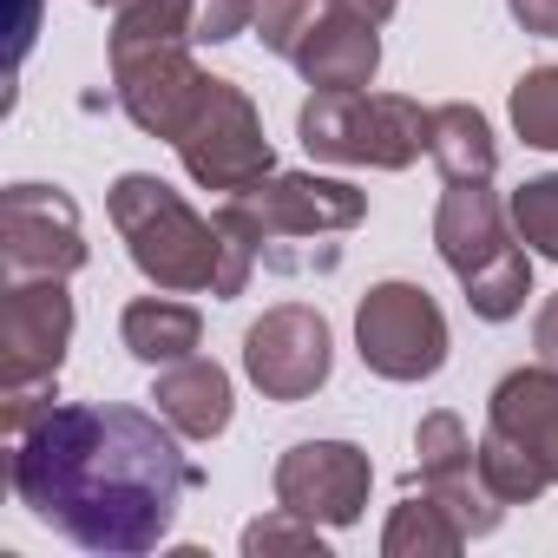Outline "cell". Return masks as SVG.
<instances>
[{
    "label": "cell",
    "instance_id": "2",
    "mask_svg": "<svg viewBox=\"0 0 558 558\" xmlns=\"http://www.w3.org/2000/svg\"><path fill=\"white\" fill-rule=\"evenodd\" d=\"M132 263L145 283L171 290V296H243L250 290V269H256V250L243 236H230L217 217H197L165 178L151 171H125L106 197Z\"/></svg>",
    "mask_w": 558,
    "mask_h": 558
},
{
    "label": "cell",
    "instance_id": "10",
    "mask_svg": "<svg viewBox=\"0 0 558 558\" xmlns=\"http://www.w3.org/2000/svg\"><path fill=\"white\" fill-rule=\"evenodd\" d=\"M86 223L60 184H8L0 191V269L8 283L86 269Z\"/></svg>",
    "mask_w": 558,
    "mask_h": 558
},
{
    "label": "cell",
    "instance_id": "12",
    "mask_svg": "<svg viewBox=\"0 0 558 558\" xmlns=\"http://www.w3.org/2000/svg\"><path fill=\"white\" fill-rule=\"evenodd\" d=\"M375 466L355 440H303L276 460V506H290L316 525H355L368 506Z\"/></svg>",
    "mask_w": 558,
    "mask_h": 558
},
{
    "label": "cell",
    "instance_id": "27",
    "mask_svg": "<svg viewBox=\"0 0 558 558\" xmlns=\"http://www.w3.org/2000/svg\"><path fill=\"white\" fill-rule=\"evenodd\" d=\"M532 349H538L545 368H558V296L538 310V323H532Z\"/></svg>",
    "mask_w": 558,
    "mask_h": 558
},
{
    "label": "cell",
    "instance_id": "14",
    "mask_svg": "<svg viewBox=\"0 0 558 558\" xmlns=\"http://www.w3.org/2000/svg\"><path fill=\"white\" fill-rule=\"evenodd\" d=\"M290 66L316 86V93H349V86H368L381 73V34L342 8H329L310 21V34L290 47Z\"/></svg>",
    "mask_w": 558,
    "mask_h": 558
},
{
    "label": "cell",
    "instance_id": "22",
    "mask_svg": "<svg viewBox=\"0 0 558 558\" xmlns=\"http://www.w3.org/2000/svg\"><path fill=\"white\" fill-rule=\"evenodd\" d=\"M506 210H512L519 243H525L532 256H551V263H558V171H545V178L519 184Z\"/></svg>",
    "mask_w": 558,
    "mask_h": 558
},
{
    "label": "cell",
    "instance_id": "13",
    "mask_svg": "<svg viewBox=\"0 0 558 558\" xmlns=\"http://www.w3.org/2000/svg\"><path fill=\"white\" fill-rule=\"evenodd\" d=\"M414 453H421V493H434L460 525H466V538H486L499 519H506V506L486 493V480H480V447L466 440V427H460V414H427L421 427H414Z\"/></svg>",
    "mask_w": 558,
    "mask_h": 558
},
{
    "label": "cell",
    "instance_id": "29",
    "mask_svg": "<svg viewBox=\"0 0 558 558\" xmlns=\"http://www.w3.org/2000/svg\"><path fill=\"white\" fill-rule=\"evenodd\" d=\"M93 8H125V0H93Z\"/></svg>",
    "mask_w": 558,
    "mask_h": 558
},
{
    "label": "cell",
    "instance_id": "7",
    "mask_svg": "<svg viewBox=\"0 0 558 558\" xmlns=\"http://www.w3.org/2000/svg\"><path fill=\"white\" fill-rule=\"evenodd\" d=\"M355 349L381 381H427L447 362V316L421 283H375L355 310Z\"/></svg>",
    "mask_w": 558,
    "mask_h": 558
},
{
    "label": "cell",
    "instance_id": "28",
    "mask_svg": "<svg viewBox=\"0 0 558 558\" xmlns=\"http://www.w3.org/2000/svg\"><path fill=\"white\" fill-rule=\"evenodd\" d=\"M329 8H342V14H355V21H368V27H381V21H395L401 0H329Z\"/></svg>",
    "mask_w": 558,
    "mask_h": 558
},
{
    "label": "cell",
    "instance_id": "16",
    "mask_svg": "<svg viewBox=\"0 0 558 558\" xmlns=\"http://www.w3.org/2000/svg\"><path fill=\"white\" fill-rule=\"evenodd\" d=\"M151 401H158V414H165L184 440H217V434L230 427V375H223L217 362H204V355H184V362L158 368Z\"/></svg>",
    "mask_w": 558,
    "mask_h": 558
},
{
    "label": "cell",
    "instance_id": "18",
    "mask_svg": "<svg viewBox=\"0 0 558 558\" xmlns=\"http://www.w3.org/2000/svg\"><path fill=\"white\" fill-rule=\"evenodd\" d=\"M427 158L447 171V184L460 178H493L499 171V145H493V125L480 106H434L427 112Z\"/></svg>",
    "mask_w": 558,
    "mask_h": 558
},
{
    "label": "cell",
    "instance_id": "3",
    "mask_svg": "<svg viewBox=\"0 0 558 558\" xmlns=\"http://www.w3.org/2000/svg\"><path fill=\"white\" fill-rule=\"evenodd\" d=\"M434 250L460 276L466 310L480 323H512L532 296V250L512 230V210L493 197V178H460L440 191Z\"/></svg>",
    "mask_w": 558,
    "mask_h": 558
},
{
    "label": "cell",
    "instance_id": "4",
    "mask_svg": "<svg viewBox=\"0 0 558 558\" xmlns=\"http://www.w3.org/2000/svg\"><path fill=\"white\" fill-rule=\"evenodd\" d=\"M73 342L66 276H27L0 296V427L27 434L60 388V362Z\"/></svg>",
    "mask_w": 558,
    "mask_h": 558
},
{
    "label": "cell",
    "instance_id": "19",
    "mask_svg": "<svg viewBox=\"0 0 558 558\" xmlns=\"http://www.w3.org/2000/svg\"><path fill=\"white\" fill-rule=\"evenodd\" d=\"M466 545V525L434 499V493H408L381 532V551L388 558H453Z\"/></svg>",
    "mask_w": 558,
    "mask_h": 558
},
{
    "label": "cell",
    "instance_id": "26",
    "mask_svg": "<svg viewBox=\"0 0 558 558\" xmlns=\"http://www.w3.org/2000/svg\"><path fill=\"white\" fill-rule=\"evenodd\" d=\"M506 8H512V21H519L525 34L558 40V0H506Z\"/></svg>",
    "mask_w": 558,
    "mask_h": 558
},
{
    "label": "cell",
    "instance_id": "9",
    "mask_svg": "<svg viewBox=\"0 0 558 558\" xmlns=\"http://www.w3.org/2000/svg\"><path fill=\"white\" fill-rule=\"evenodd\" d=\"M178 158H184L191 184L223 191V197L276 171V145L263 138V119H256L250 93L230 86V80H210V99L191 119V132L178 138Z\"/></svg>",
    "mask_w": 558,
    "mask_h": 558
},
{
    "label": "cell",
    "instance_id": "20",
    "mask_svg": "<svg viewBox=\"0 0 558 558\" xmlns=\"http://www.w3.org/2000/svg\"><path fill=\"white\" fill-rule=\"evenodd\" d=\"M480 480H486V493L499 499V506H532L551 480L538 473V460L525 453V447H512L499 427H486L480 434Z\"/></svg>",
    "mask_w": 558,
    "mask_h": 558
},
{
    "label": "cell",
    "instance_id": "6",
    "mask_svg": "<svg viewBox=\"0 0 558 558\" xmlns=\"http://www.w3.org/2000/svg\"><path fill=\"white\" fill-rule=\"evenodd\" d=\"M296 138L323 165H368V171H408L427 151V106L401 93H316L296 119Z\"/></svg>",
    "mask_w": 558,
    "mask_h": 558
},
{
    "label": "cell",
    "instance_id": "1",
    "mask_svg": "<svg viewBox=\"0 0 558 558\" xmlns=\"http://www.w3.org/2000/svg\"><path fill=\"white\" fill-rule=\"evenodd\" d=\"M178 440L184 434L145 408H47L27 434H14V493L60 538L138 558L165 545L178 499L204 480Z\"/></svg>",
    "mask_w": 558,
    "mask_h": 558
},
{
    "label": "cell",
    "instance_id": "17",
    "mask_svg": "<svg viewBox=\"0 0 558 558\" xmlns=\"http://www.w3.org/2000/svg\"><path fill=\"white\" fill-rule=\"evenodd\" d=\"M119 336H125V349H132L145 368H171V362L197 355L204 316H197L191 303H171V290H165V296H138V303L119 316Z\"/></svg>",
    "mask_w": 558,
    "mask_h": 558
},
{
    "label": "cell",
    "instance_id": "23",
    "mask_svg": "<svg viewBox=\"0 0 558 558\" xmlns=\"http://www.w3.org/2000/svg\"><path fill=\"white\" fill-rule=\"evenodd\" d=\"M243 551H250V558H269V551H316V558H329V538H323L316 519L276 506V512H263V519L243 525Z\"/></svg>",
    "mask_w": 558,
    "mask_h": 558
},
{
    "label": "cell",
    "instance_id": "8",
    "mask_svg": "<svg viewBox=\"0 0 558 558\" xmlns=\"http://www.w3.org/2000/svg\"><path fill=\"white\" fill-rule=\"evenodd\" d=\"M112 86H119L125 119H132L145 138H171V145L191 132V119H197L204 99H210V73L191 60L184 40L112 47Z\"/></svg>",
    "mask_w": 558,
    "mask_h": 558
},
{
    "label": "cell",
    "instance_id": "11",
    "mask_svg": "<svg viewBox=\"0 0 558 558\" xmlns=\"http://www.w3.org/2000/svg\"><path fill=\"white\" fill-rule=\"evenodd\" d=\"M336 368V336L323 323V310L310 303H283L263 323H250L243 336V375L263 388V401H310Z\"/></svg>",
    "mask_w": 558,
    "mask_h": 558
},
{
    "label": "cell",
    "instance_id": "24",
    "mask_svg": "<svg viewBox=\"0 0 558 558\" xmlns=\"http://www.w3.org/2000/svg\"><path fill=\"white\" fill-rule=\"evenodd\" d=\"M316 14H323V0H263V8H256V40L290 60V47L310 34Z\"/></svg>",
    "mask_w": 558,
    "mask_h": 558
},
{
    "label": "cell",
    "instance_id": "21",
    "mask_svg": "<svg viewBox=\"0 0 558 558\" xmlns=\"http://www.w3.org/2000/svg\"><path fill=\"white\" fill-rule=\"evenodd\" d=\"M512 132L532 151H558V66H532L512 86Z\"/></svg>",
    "mask_w": 558,
    "mask_h": 558
},
{
    "label": "cell",
    "instance_id": "5",
    "mask_svg": "<svg viewBox=\"0 0 558 558\" xmlns=\"http://www.w3.org/2000/svg\"><path fill=\"white\" fill-rule=\"evenodd\" d=\"M362 217H368V191H355L349 178H316V171H269L217 204V223L243 236L263 263H276L283 243H303V236H342Z\"/></svg>",
    "mask_w": 558,
    "mask_h": 558
},
{
    "label": "cell",
    "instance_id": "25",
    "mask_svg": "<svg viewBox=\"0 0 558 558\" xmlns=\"http://www.w3.org/2000/svg\"><path fill=\"white\" fill-rule=\"evenodd\" d=\"M250 27H256V0H191V40L197 47H223Z\"/></svg>",
    "mask_w": 558,
    "mask_h": 558
},
{
    "label": "cell",
    "instance_id": "15",
    "mask_svg": "<svg viewBox=\"0 0 558 558\" xmlns=\"http://www.w3.org/2000/svg\"><path fill=\"white\" fill-rule=\"evenodd\" d=\"M486 427H499L512 447H525L538 460V473L558 486V368H512L499 388H493V408H486Z\"/></svg>",
    "mask_w": 558,
    "mask_h": 558
}]
</instances>
